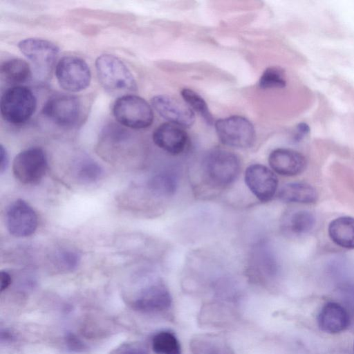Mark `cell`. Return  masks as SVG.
Masks as SVG:
<instances>
[{
	"label": "cell",
	"instance_id": "cell-3",
	"mask_svg": "<svg viewBox=\"0 0 354 354\" xmlns=\"http://www.w3.org/2000/svg\"><path fill=\"white\" fill-rule=\"evenodd\" d=\"M37 99L32 91L24 86H14L1 95L0 109L3 120L12 124H22L32 116Z\"/></svg>",
	"mask_w": 354,
	"mask_h": 354
},
{
	"label": "cell",
	"instance_id": "cell-27",
	"mask_svg": "<svg viewBox=\"0 0 354 354\" xmlns=\"http://www.w3.org/2000/svg\"><path fill=\"white\" fill-rule=\"evenodd\" d=\"M109 354H149L148 346L140 341H129L121 343Z\"/></svg>",
	"mask_w": 354,
	"mask_h": 354
},
{
	"label": "cell",
	"instance_id": "cell-13",
	"mask_svg": "<svg viewBox=\"0 0 354 354\" xmlns=\"http://www.w3.org/2000/svg\"><path fill=\"white\" fill-rule=\"evenodd\" d=\"M18 47L28 59L41 69L51 67L59 53V48L54 43L41 38H26L19 41Z\"/></svg>",
	"mask_w": 354,
	"mask_h": 354
},
{
	"label": "cell",
	"instance_id": "cell-31",
	"mask_svg": "<svg viewBox=\"0 0 354 354\" xmlns=\"http://www.w3.org/2000/svg\"><path fill=\"white\" fill-rule=\"evenodd\" d=\"M1 279V292H3L8 289L10 284L12 283V277L9 272L7 271L3 270L1 272L0 274Z\"/></svg>",
	"mask_w": 354,
	"mask_h": 354
},
{
	"label": "cell",
	"instance_id": "cell-24",
	"mask_svg": "<svg viewBox=\"0 0 354 354\" xmlns=\"http://www.w3.org/2000/svg\"><path fill=\"white\" fill-rule=\"evenodd\" d=\"M181 96L188 106L205 120L209 125L213 124V117L204 99L192 89L185 88L181 91Z\"/></svg>",
	"mask_w": 354,
	"mask_h": 354
},
{
	"label": "cell",
	"instance_id": "cell-29",
	"mask_svg": "<svg viewBox=\"0 0 354 354\" xmlns=\"http://www.w3.org/2000/svg\"><path fill=\"white\" fill-rule=\"evenodd\" d=\"M64 343L66 348L74 353H84L88 350V346L75 333L68 332L64 336Z\"/></svg>",
	"mask_w": 354,
	"mask_h": 354
},
{
	"label": "cell",
	"instance_id": "cell-2",
	"mask_svg": "<svg viewBox=\"0 0 354 354\" xmlns=\"http://www.w3.org/2000/svg\"><path fill=\"white\" fill-rule=\"evenodd\" d=\"M203 170L208 183L216 187L232 184L241 170L239 158L234 153L221 149H213L205 156Z\"/></svg>",
	"mask_w": 354,
	"mask_h": 354
},
{
	"label": "cell",
	"instance_id": "cell-14",
	"mask_svg": "<svg viewBox=\"0 0 354 354\" xmlns=\"http://www.w3.org/2000/svg\"><path fill=\"white\" fill-rule=\"evenodd\" d=\"M268 162L273 171L284 176L301 174L306 167L305 156L293 149L279 148L269 155Z\"/></svg>",
	"mask_w": 354,
	"mask_h": 354
},
{
	"label": "cell",
	"instance_id": "cell-15",
	"mask_svg": "<svg viewBox=\"0 0 354 354\" xmlns=\"http://www.w3.org/2000/svg\"><path fill=\"white\" fill-rule=\"evenodd\" d=\"M153 142L172 155L182 153L187 144L188 136L183 127L170 122L160 124L153 133Z\"/></svg>",
	"mask_w": 354,
	"mask_h": 354
},
{
	"label": "cell",
	"instance_id": "cell-1",
	"mask_svg": "<svg viewBox=\"0 0 354 354\" xmlns=\"http://www.w3.org/2000/svg\"><path fill=\"white\" fill-rule=\"evenodd\" d=\"M95 68L99 82L109 93L125 94L137 90L133 74L118 57L112 55H102L96 59Z\"/></svg>",
	"mask_w": 354,
	"mask_h": 354
},
{
	"label": "cell",
	"instance_id": "cell-5",
	"mask_svg": "<svg viewBox=\"0 0 354 354\" xmlns=\"http://www.w3.org/2000/svg\"><path fill=\"white\" fill-rule=\"evenodd\" d=\"M214 126L219 140L226 146L247 149L251 147L255 142L254 127L243 116L232 115L219 119Z\"/></svg>",
	"mask_w": 354,
	"mask_h": 354
},
{
	"label": "cell",
	"instance_id": "cell-19",
	"mask_svg": "<svg viewBox=\"0 0 354 354\" xmlns=\"http://www.w3.org/2000/svg\"><path fill=\"white\" fill-rule=\"evenodd\" d=\"M278 196L288 203L309 204L317 201L318 194L315 188L308 183H290L280 189Z\"/></svg>",
	"mask_w": 354,
	"mask_h": 354
},
{
	"label": "cell",
	"instance_id": "cell-21",
	"mask_svg": "<svg viewBox=\"0 0 354 354\" xmlns=\"http://www.w3.org/2000/svg\"><path fill=\"white\" fill-rule=\"evenodd\" d=\"M151 348L156 354H181L182 352L178 339L169 330H160L152 336Z\"/></svg>",
	"mask_w": 354,
	"mask_h": 354
},
{
	"label": "cell",
	"instance_id": "cell-8",
	"mask_svg": "<svg viewBox=\"0 0 354 354\" xmlns=\"http://www.w3.org/2000/svg\"><path fill=\"white\" fill-rule=\"evenodd\" d=\"M42 112L53 122L63 127L74 126L81 115L78 98L69 94L52 96L44 104Z\"/></svg>",
	"mask_w": 354,
	"mask_h": 354
},
{
	"label": "cell",
	"instance_id": "cell-25",
	"mask_svg": "<svg viewBox=\"0 0 354 354\" xmlns=\"http://www.w3.org/2000/svg\"><path fill=\"white\" fill-rule=\"evenodd\" d=\"M102 173L100 165L91 159H83L75 167L77 179L84 183H92L98 180Z\"/></svg>",
	"mask_w": 354,
	"mask_h": 354
},
{
	"label": "cell",
	"instance_id": "cell-9",
	"mask_svg": "<svg viewBox=\"0 0 354 354\" xmlns=\"http://www.w3.org/2000/svg\"><path fill=\"white\" fill-rule=\"evenodd\" d=\"M6 223L8 232L12 236L27 237L36 231L38 218L34 209L28 203L17 199L7 209Z\"/></svg>",
	"mask_w": 354,
	"mask_h": 354
},
{
	"label": "cell",
	"instance_id": "cell-7",
	"mask_svg": "<svg viewBox=\"0 0 354 354\" xmlns=\"http://www.w3.org/2000/svg\"><path fill=\"white\" fill-rule=\"evenodd\" d=\"M48 167L45 152L39 147H30L23 150L15 158L12 172L21 183H38L44 176Z\"/></svg>",
	"mask_w": 354,
	"mask_h": 354
},
{
	"label": "cell",
	"instance_id": "cell-26",
	"mask_svg": "<svg viewBox=\"0 0 354 354\" xmlns=\"http://www.w3.org/2000/svg\"><path fill=\"white\" fill-rule=\"evenodd\" d=\"M286 84L283 71L275 66L266 68L262 73L259 86L263 89L283 88Z\"/></svg>",
	"mask_w": 354,
	"mask_h": 354
},
{
	"label": "cell",
	"instance_id": "cell-17",
	"mask_svg": "<svg viewBox=\"0 0 354 354\" xmlns=\"http://www.w3.org/2000/svg\"><path fill=\"white\" fill-rule=\"evenodd\" d=\"M331 241L337 245L354 249V218L340 216L333 220L328 227Z\"/></svg>",
	"mask_w": 354,
	"mask_h": 354
},
{
	"label": "cell",
	"instance_id": "cell-6",
	"mask_svg": "<svg viewBox=\"0 0 354 354\" xmlns=\"http://www.w3.org/2000/svg\"><path fill=\"white\" fill-rule=\"evenodd\" d=\"M55 76L59 86L71 93L86 89L91 79L88 64L76 56L63 57L56 65Z\"/></svg>",
	"mask_w": 354,
	"mask_h": 354
},
{
	"label": "cell",
	"instance_id": "cell-11",
	"mask_svg": "<svg viewBox=\"0 0 354 354\" xmlns=\"http://www.w3.org/2000/svg\"><path fill=\"white\" fill-rule=\"evenodd\" d=\"M151 105L162 118L183 128L191 127L195 121L192 109L170 96L156 95L151 99Z\"/></svg>",
	"mask_w": 354,
	"mask_h": 354
},
{
	"label": "cell",
	"instance_id": "cell-28",
	"mask_svg": "<svg viewBox=\"0 0 354 354\" xmlns=\"http://www.w3.org/2000/svg\"><path fill=\"white\" fill-rule=\"evenodd\" d=\"M57 262L65 270H73L75 269L80 262L81 257L80 254L71 249H64L57 254Z\"/></svg>",
	"mask_w": 354,
	"mask_h": 354
},
{
	"label": "cell",
	"instance_id": "cell-20",
	"mask_svg": "<svg viewBox=\"0 0 354 354\" xmlns=\"http://www.w3.org/2000/svg\"><path fill=\"white\" fill-rule=\"evenodd\" d=\"M31 75L29 64L21 59H8L1 66L2 79L15 86H21V84L26 82L30 79Z\"/></svg>",
	"mask_w": 354,
	"mask_h": 354
},
{
	"label": "cell",
	"instance_id": "cell-10",
	"mask_svg": "<svg viewBox=\"0 0 354 354\" xmlns=\"http://www.w3.org/2000/svg\"><path fill=\"white\" fill-rule=\"evenodd\" d=\"M245 182L252 194L261 202L270 201L278 187L275 174L261 164H253L246 169Z\"/></svg>",
	"mask_w": 354,
	"mask_h": 354
},
{
	"label": "cell",
	"instance_id": "cell-12",
	"mask_svg": "<svg viewBox=\"0 0 354 354\" xmlns=\"http://www.w3.org/2000/svg\"><path fill=\"white\" fill-rule=\"evenodd\" d=\"M172 298L168 288L158 282L143 288L131 301V306L142 313L166 310L171 305Z\"/></svg>",
	"mask_w": 354,
	"mask_h": 354
},
{
	"label": "cell",
	"instance_id": "cell-22",
	"mask_svg": "<svg viewBox=\"0 0 354 354\" xmlns=\"http://www.w3.org/2000/svg\"><path fill=\"white\" fill-rule=\"evenodd\" d=\"M148 185L153 194L160 196H170L176 190L177 180L171 172L161 171L151 177Z\"/></svg>",
	"mask_w": 354,
	"mask_h": 354
},
{
	"label": "cell",
	"instance_id": "cell-23",
	"mask_svg": "<svg viewBox=\"0 0 354 354\" xmlns=\"http://www.w3.org/2000/svg\"><path fill=\"white\" fill-rule=\"evenodd\" d=\"M316 219L313 214L306 210L294 212L288 221L289 230L297 234L309 232L315 225Z\"/></svg>",
	"mask_w": 354,
	"mask_h": 354
},
{
	"label": "cell",
	"instance_id": "cell-4",
	"mask_svg": "<svg viewBox=\"0 0 354 354\" xmlns=\"http://www.w3.org/2000/svg\"><path fill=\"white\" fill-rule=\"evenodd\" d=\"M113 113L120 124L133 129L147 128L153 120L151 106L145 99L135 95L119 97L113 104Z\"/></svg>",
	"mask_w": 354,
	"mask_h": 354
},
{
	"label": "cell",
	"instance_id": "cell-18",
	"mask_svg": "<svg viewBox=\"0 0 354 354\" xmlns=\"http://www.w3.org/2000/svg\"><path fill=\"white\" fill-rule=\"evenodd\" d=\"M189 346L192 354H232L224 338L216 334L196 335Z\"/></svg>",
	"mask_w": 354,
	"mask_h": 354
},
{
	"label": "cell",
	"instance_id": "cell-16",
	"mask_svg": "<svg viewBox=\"0 0 354 354\" xmlns=\"http://www.w3.org/2000/svg\"><path fill=\"white\" fill-rule=\"evenodd\" d=\"M319 328L327 333L336 334L346 330L350 322L346 310L339 304L328 302L322 308L317 317Z\"/></svg>",
	"mask_w": 354,
	"mask_h": 354
},
{
	"label": "cell",
	"instance_id": "cell-30",
	"mask_svg": "<svg viewBox=\"0 0 354 354\" xmlns=\"http://www.w3.org/2000/svg\"><path fill=\"white\" fill-rule=\"evenodd\" d=\"M9 157L6 149L1 145L0 147V172L3 173L8 168Z\"/></svg>",
	"mask_w": 354,
	"mask_h": 354
}]
</instances>
